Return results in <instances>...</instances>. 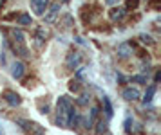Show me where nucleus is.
<instances>
[{
    "instance_id": "nucleus-1",
    "label": "nucleus",
    "mask_w": 161,
    "mask_h": 135,
    "mask_svg": "<svg viewBox=\"0 0 161 135\" xmlns=\"http://www.w3.org/2000/svg\"><path fill=\"white\" fill-rule=\"evenodd\" d=\"M73 108V101L69 96H60L56 103V124L58 126H67V115Z\"/></svg>"
},
{
    "instance_id": "nucleus-2",
    "label": "nucleus",
    "mask_w": 161,
    "mask_h": 135,
    "mask_svg": "<svg viewBox=\"0 0 161 135\" xmlns=\"http://www.w3.org/2000/svg\"><path fill=\"white\" fill-rule=\"evenodd\" d=\"M18 124L24 128V132L27 135H44L45 130L44 126H40L38 122H33V121H27V119H20L18 121Z\"/></svg>"
},
{
    "instance_id": "nucleus-3",
    "label": "nucleus",
    "mask_w": 161,
    "mask_h": 135,
    "mask_svg": "<svg viewBox=\"0 0 161 135\" xmlns=\"http://www.w3.org/2000/svg\"><path fill=\"white\" fill-rule=\"evenodd\" d=\"M47 7H49V0H31V9L38 16H44Z\"/></svg>"
},
{
    "instance_id": "nucleus-4",
    "label": "nucleus",
    "mask_w": 161,
    "mask_h": 135,
    "mask_svg": "<svg viewBox=\"0 0 161 135\" xmlns=\"http://www.w3.org/2000/svg\"><path fill=\"white\" fill-rule=\"evenodd\" d=\"M58 13H60V4H58V2H54V4H51V6H49V11L45 13V22H47V23L56 22Z\"/></svg>"
},
{
    "instance_id": "nucleus-5",
    "label": "nucleus",
    "mask_w": 161,
    "mask_h": 135,
    "mask_svg": "<svg viewBox=\"0 0 161 135\" xmlns=\"http://www.w3.org/2000/svg\"><path fill=\"white\" fill-rule=\"evenodd\" d=\"M4 99L8 101L11 106H18V105L22 103V97L16 92H13V90H6V92H4Z\"/></svg>"
},
{
    "instance_id": "nucleus-6",
    "label": "nucleus",
    "mask_w": 161,
    "mask_h": 135,
    "mask_svg": "<svg viewBox=\"0 0 161 135\" xmlns=\"http://www.w3.org/2000/svg\"><path fill=\"white\" fill-rule=\"evenodd\" d=\"M80 61H81V56L78 52H69L67 60H65V65H67V69H76L80 65Z\"/></svg>"
},
{
    "instance_id": "nucleus-7",
    "label": "nucleus",
    "mask_w": 161,
    "mask_h": 135,
    "mask_svg": "<svg viewBox=\"0 0 161 135\" xmlns=\"http://www.w3.org/2000/svg\"><path fill=\"white\" fill-rule=\"evenodd\" d=\"M125 14H127V9H125V7H112V9L109 11L110 20H114V22L123 20V18H125Z\"/></svg>"
},
{
    "instance_id": "nucleus-8",
    "label": "nucleus",
    "mask_w": 161,
    "mask_h": 135,
    "mask_svg": "<svg viewBox=\"0 0 161 135\" xmlns=\"http://www.w3.org/2000/svg\"><path fill=\"white\" fill-rule=\"evenodd\" d=\"M121 96H123L127 101H138L139 99V90L138 88H132V86H127V88H123Z\"/></svg>"
},
{
    "instance_id": "nucleus-9",
    "label": "nucleus",
    "mask_w": 161,
    "mask_h": 135,
    "mask_svg": "<svg viewBox=\"0 0 161 135\" xmlns=\"http://www.w3.org/2000/svg\"><path fill=\"white\" fill-rule=\"evenodd\" d=\"M24 72H25V67H24V63H22V61H15V63H13V70H11L13 78H15V79H22Z\"/></svg>"
},
{
    "instance_id": "nucleus-10",
    "label": "nucleus",
    "mask_w": 161,
    "mask_h": 135,
    "mask_svg": "<svg viewBox=\"0 0 161 135\" xmlns=\"http://www.w3.org/2000/svg\"><path fill=\"white\" fill-rule=\"evenodd\" d=\"M130 54H132L130 43H119V45H118V56L119 58H129Z\"/></svg>"
},
{
    "instance_id": "nucleus-11",
    "label": "nucleus",
    "mask_w": 161,
    "mask_h": 135,
    "mask_svg": "<svg viewBox=\"0 0 161 135\" xmlns=\"http://www.w3.org/2000/svg\"><path fill=\"white\" fill-rule=\"evenodd\" d=\"M13 50H15L18 56H22V58L29 56V50H27V47H25V43H15L13 42Z\"/></svg>"
},
{
    "instance_id": "nucleus-12",
    "label": "nucleus",
    "mask_w": 161,
    "mask_h": 135,
    "mask_svg": "<svg viewBox=\"0 0 161 135\" xmlns=\"http://www.w3.org/2000/svg\"><path fill=\"white\" fill-rule=\"evenodd\" d=\"M11 36H13V42L15 43H25V34L20 29H11Z\"/></svg>"
},
{
    "instance_id": "nucleus-13",
    "label": "nucleus",
    "mask_w": 161,
    "mask_h": 135,
    "mask_svg": "<svg viewBox=\"0 0 161 135\" xmlns=\"http://www.w3.org/2000/svg\"><path fill=\"white\" fill-rule=\"evenodd\" d=\"M16 18H18V25H31V23H33V18H31V14H27V13L18 14Z\"/></svg>"
},
{
    "instance_id": "nucleus-14",
    "label": "nucleus",
    "mask_w": 161,
    "mask_h": 135,
    "mask_svg": "<svg viewBox=\"0 0 161 135\" xmlns=\"http://www.w3.org/2000/svg\"><path fill=\"white\" fill-rule=\"evenodd\" d=\"M156 88H158V86H156V83H154V85H150L148 88H147L145 97H143V101H145V105H147V103H150V101H152L154 94H156Z\"/></svg>"
},
{
    "instance_id": "nucleus-15",
    "label": "nucleus",
    "mask_w": 161,
    "mask_h": 135,
    "mask_svg": "<svg viewBox=\"0 0 161 135\" xmlns=\"http://www.w3.org/2000/svg\"><path fill=\"white\" fill-rule=\"evenodd\" d=\"M103 106H105V115L107 117H112V105H110V101H109V97L107 96H103Z\"/></svg>"
},
{
    "instance_id": "nucleus-16",
    "label": "nucleus",
    "mask_w": 161,
    "mask_h": 135,
    "mask_svg": "<svg viewBox=\"0 0 161 135\" xmlns=\"http://www.w3.org/2000/svg\"><path fill=\"white\" fill-rule=\"evenodd\" d=\"M89 101H91V97H89L87 94H83V96H80V99H76V105H80V106H87Z\"/></svg>"
},
{
    "instance_id": "nucleus-17",
    "label": "nucleus",
    "mask_w": 161,
    "mask_h": 135,
    "mask_svg": "<svg viewBox=\"0 0 161 135\" xmlns=\"http://www.w3.org/2000/svg\"><path fill=\"white\" fill-rule=\"evenodd\" d=\"M98 117H100V108H98V106H92V108H91V115H89V119L94 122Z\"/></svg>"
},
{
    "instance_id": "nucleus-18",
    "label": "nucleus",
    "mask_w": 161,
    "mask_h": 135,
    "mask_svg": "<svg viewBox=\"0 0 161 135\" xmlns=\"http://www.w3.org/2000/svg\"><path fill=\"white\" fill-rule=\"evenodd\" d=\"M105 130H107V122L103 121H98V128H96V135H102L103 132H105Z\"/></svg>"
},
{
    "instance_id": "nucleus-19",
    "label": "nucleus",
    "mask_w": 161,
    "mask_h": 135,
    "mask_svg": "<svg viewBox=\"0 0 161 135\" xmlns=\"http://www.w3.org/2000/svg\"><path fill=\"white\" fill-rule=\"evenodd\" d=\"M69 88H71L73 92H78V90H80V81H78V79H71V83H69Z\"/></svg>"
},
{
    "instance_id": "nucleus-20",
    "label": "nucleus",
    "mask_w": 161,
    "mask_h": 135,
    "mask_svg": "<svg viewBox=\"0 0 161 135\" xmlns=\"http://www.w3.org/2000/svg\"><path fill=\"white\" fill-rule=\"evenodd\" d=\"M132 81H136L139 85H147V78L141 74V76H132Z\"/></svg>"
},
{
    "instance_id": "nucleus-21",
    "label": "nucleus",
    "mask_w": 161,
    "mask_h": 135,
    "mask_svg": "<svg viewBox=\"0 0 161 135\" xmlns=\"http://www.w3.org/2000/svg\"><path fill=\"white\" fill-rule=\"evenodd\" d=\"M139 4V0H127V6H125V9H136Z\"/></svg>"
},
{
    "instance_id": "nucleus-22",
    "label": "nucleus",
    "mask_w": 161,
    "mask_h": 135,
    "mask_svg": "<svg viewBox=\"0 0 161 135\" xmlns=\"http://www.w3.org/2000/svg\"><path fill=\"white\" fill-rule=\"evenodd\" d=\"M139 40H141L143 43H148V45H150V43H154V42H152V38H150L148 34H141V36H139Z\"/></svg>"
},
{
    "instance_id": "nucleus-23",
    "label": "nucleus",
    "mask_w": 161,
    "mask_h": 135,
    "mask_svg": "<svg viewBox=\"0 0 161 135\" xmlns=\"http://www.w3.org/2000/svg\"><path fill=\"white\" fill-rule=\"evenodd\" d=\"M148 6L152 7V9H159V6H161V0H150V2H148Z\"/></svg>"
},
{
    "instance_id": "nucleus-24",
    "label": "nucleus",
    "mask_w": 161,
    "mask_h": 135,
    "mask_svg": "<svg viewBox=\"0 0 161 135\" xmlns=\"http://www.w3.org/2000/svg\"><path fill=\"white\" fill-rule=\"evenodd\" d=\"M125 132H127V133H130V132H132V126H130V117H127V121H125Z\"/></svg>"
},
{
    "instance_id": "nucleus-25",
    "label": "nucleus",
    "mask_w": 161,
    "mask_h": 135,
    "mask_svg": "<svg viewBox=\"0 0 161 135\" xmlns=\"http://www.w3.org/2000/svg\"><path fill=\"white\" fill-rule=\"evenodd\" d=\"M159 78H161V72L158 70V72H156V76H154V81H156V83H158V81H159Z\"/></svg>"
},
{
    "instance_id": "nucleus-26",
    "label": "nucleus",
    "mask_w": 161,
    "mask_h": 135,
    "mask_svg": "<svg viewBox=\"0 0 161 135\" xmlns=\"http://www.w3.org/2000/svg\"><path fill=\"white\" fill-rule=\"evenodd\" d=\"M105 2H107L109 6H112V4H116V2H119V0H105Z\"/></svg>"
},
{
    "instance_id": "nucleus-27",
    "label": "nucleus",
    "mask_w": 161,
    "mask_h": 135,
    "mask_svg": "<svg viewBox=\"0 0 161 135\" xmlns=\"http://www.w3.org/2000/svg\"><path fill=\"white\" fill-rule=\"evenodd\" d=\"M2 4H4V0H0V6H2Z\"/></svg>"
},
{
    "instance_id": "nucleus-28",
    "label": "nucleus",
    "mask_w": 161,
    "mask_h": 135,
    "mask_svg": "<svg viewBox=\"0 0 161 135\" xmlns=\"http://www.w3.org/2000/svg\"><path fill=\"white\" fill-rule=\"evenodd\" d=\"M62 2H69V0H62Z\"/></svg>"
},
{
    "instance_id": "nucleus-29",
    "label": "nucleus",
    "mask_w": 161,
    "mask_h": 135,
    "mask_svg": "<svg viewBox=\"0 0 161 135\" xmlns=\"http://www.w3.org/2000/svg\"><path fill=\"white\" fill-rule=\"evenodd\" d=\"M0 135H2V133H0Z\"/></svg>"
}]
</instances>
